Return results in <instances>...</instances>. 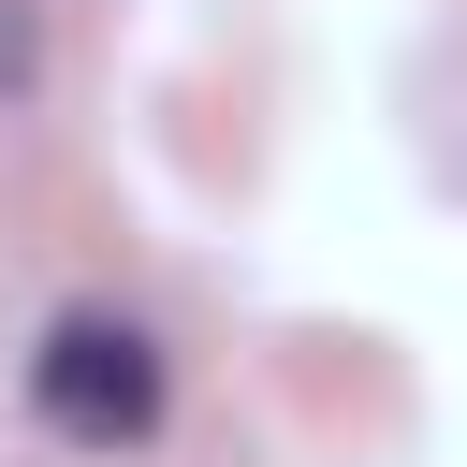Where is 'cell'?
Wrapping results in <instances>:
<instances>
[{"label": "cell", "mask_w": 467, "mask_h": 467, "mask_svg": "<svg viewBox=\"0 0 467 467\" xmlns=\"http://www.w3.org/2000/svg\"><path fill=\"white\" fill-rule=\"evenodd\" d=\"M44 88V29H29V0H0V102H29Z\"/></svg>", "instance_id": "7a4b0ae2"}, {"label": "cell", "mask_w": 467, "mask_h": 467, "mask_svg": "<svg viewBox=\"0 0 467 467\" xmlns=\"http://www.w3.org/2000/svg\"><path fill=\"white\" fill-rule=\"evenodd\" d=\"M29 409H44V438H73V452H131V438H161V350H146V321H117V306H58L44 350H29Z\"/></svg>", "instance_id": "6da1fadb"}]
</instances>
